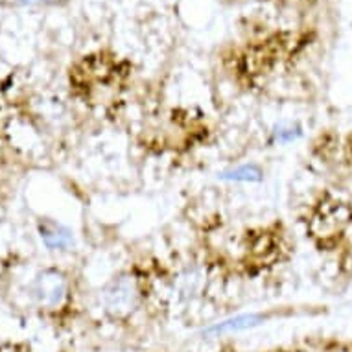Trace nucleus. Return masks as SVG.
<instances>
[{
  "label": "nucleus",
  "mask_w": 352,
  "mask_h": 352,
  "mask_svg": "<svg viewBox=\"0 0 352 352\" xmlns=\"http://www.w3.org/2000/svg\"><path fill=\"white\" fill-rule=\"evenodd\" d=\"M34 297L45 308H58L67 299V280L56 272L43 273L34 284Z\"/></svg>",
  "instance_id": "obj_1"
},
{
  "label": "nucleus",
  "mask_w": 352,
  "mask_h": 352,
  "mask_svg": "<svg viewBox=\"0 0 352 352\" xmlns=\"http://www.w3.org/2000/svg\"><path fill=\"white\" fill-rule=\"evenodd\" d=\"M137 305V288L133 283L129 280H118L113 283L107 295H105V308L107 312H111L115 318H124L127 314L131 312Z\"/></svg>",
  "instance_id": "obj_2"
},
{
  "label": "nucleus",
  "mask_w": 352,
  "mask_h": 352,
  "mask_svg": "<svg viewBox=\"0 0 352 352\" xmlns=\"http://www.w3.org/2000/svg\"><path fill=\"white\" fill-rule=\"evenodd\" d=\"M267 319V316L264 314H242V316H236V318L226 319L221 323L214 324L210 329H207V334L210 336H223V334H236V332H242V330H249L258 327Z\"/></svg>",
  "instance_id": "obj_3"
},
{
  "label": "nucleus",
  "mask_w": 352,
  "mask_h": 352,
  "mask_svg": "<svg viewBox=\"0 0 352 352\" xmlns=\"http://www.w3.org/2000/svg\"><path fill=\"white\" fill-rule=\"evenodd\" d=\"M41 240L45 242L50 251H65L72 245V236L65 227L54 223V221H45L39 226Z\"/></svg>",
  "instance_id": "obj_4"
},
{
  "label": "nucleus",
  "mask_w": 352,
  "mask_h": 352,
  "mask_svg": "<svg viewBox=\"0 0 352 352\" xmlns=\"http://www.w3.org/2000/svg\"><path fill=\"white\" fill-rule=\"evenodd\" d=\"M223 179L236 181V183H256L262 179V170L254 164H245V166H238L231 172L221 173Z\"/></svg>",
  "instance_id": "obj_5"
},
{
  "label": "nucleus",
  "mask_w": 352,
  "mask_h": 352,
  "mask_svg": "<svg viewBox=\"0 0 352 352\" xmlns=\"http://www.w3.org/2000/svg\"><path fill=\"white\" fill-rule=\"evenodd\" d=\"M23 4H52V2H58V0H19Z\"/></svg>",
  "instance_id": "obj_6"
}]
</instances>
